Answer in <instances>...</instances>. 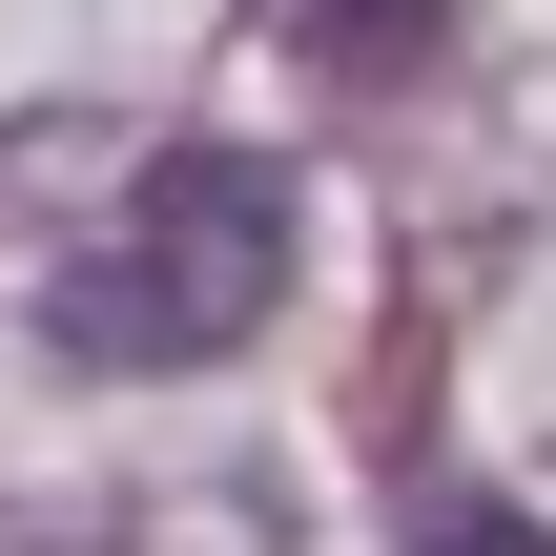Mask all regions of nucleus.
<instances>
[{
  "mask_svg": "<svg viewBox=\"0 0 556 556\" xmlns=\"http://www.w3.org/2000/svg\"><path fill=\"white\" fill-rule=\"evenodd\" d=\"M268 289H289V165L165 144L124 186V227H83V268L41 289V351L62 371H206L268 330Z\"/></svg>",
  "mask_w": 556,
  "mask_h": 556,
  "instance_id": "obj_1",
  "label": "nucleus"
},
{
  "mask_svg": "<svg viewBox=\"0 0 556 556\" xmlns=\"http://www.w3.org/2000/svg\"><path fill=\"white\" fill-rule=\"evenodd\" d=\"M268 21H289L309 62H351V83H392V62H413V41H433L454 0H268Z\"/></svg>",
  "mask_w": 556,
  "mask_h": 556,
  "instance_id": "obj_2",
  "label": "nucleus"
},
{
  "mask_svg": "<svg viewBox=\"0 0 556 556\" xmlns=\"http://www.w3.org/2000/svg\"><path fill=\"white\" fill-rule=\"evenodd\" d=\"M392 556H556V536H536V516H516V495H433V516H413V536H392Z\"/></svg>",
  "mask_w": 556,
  "mask_h": 556,
  "instance_id": "obj_3",
  "label": "nucleus"
}]
</instances>
